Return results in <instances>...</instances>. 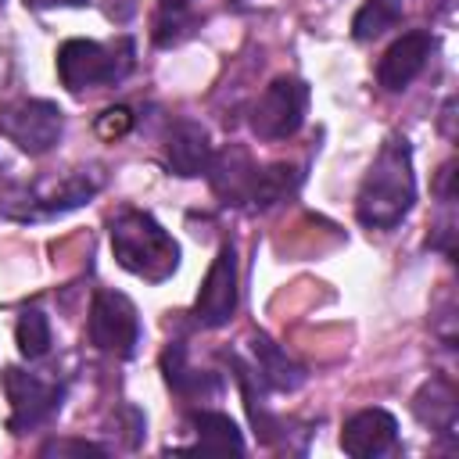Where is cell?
<instances>
[{"instance_id":"cell-6","label":"cell","mask_w":459,"mask_h":459,"mask_svg":"<svg viewBox=\"0 0 459 459\" xmlns=\"http://www.w3.org/2000/svg\"><path fill=\"white\" fill-rule=\"evenodd\" d=\"M90 341L97 351L104 355H118L126 359L136 341H140V319L136 308L126 294L118 290H100L90 305Z\"/></svg>"},{"instance_id":"cell-12","label":"cell","mask_w":459,"mask_h":459,"mask_svg":"<svg viewBox=\"0 0 459 459\" xmlns=\"http://www.w3.org/2000/svg\"><path fill=\"white\" fill-rule=\"evenodd\" d=\"M165 161L176 176H201L212 161V143H208L204 126H197L190 118L176 122L169 133V143H165Z\"/></svg>"},{"instance_id":"cell-17","label":"cell","mask_w":459,"mask_h":459,"mask_svg":"<svg viewBox=\"0 0 459 459\" xmlns=\"http://www.w3.org/2000/svg\"><path fill=\"white\" fill-rule=\"evenodd\" d=\"M14 341H18V351L25 359H43L50 351V323L39 308H29L22 312L18 326H14Z\"/></svg>"},{"instance_id":"cell-14","label":"cell","mask_w":459,"mask_h":459,"mask_svg":"<svg viewBox=\"0 0 459 459\" xmlns=\"http://www.w3.org/2000/svg\"><path fill=\"white\" fill-rule=\"evenodd\" d=\"M420 423L434 427V430H452L455 427V391L445 380H430L420 387L416 402H412Z\"/></svg>"},{"instance_id":"cell-9","label":"cell","mask_w":459,"mask_h":459,"mask_svg":"<svg viewBox=\"0 0 459 459\" xmlns=\"http://www.w3.org/2000/svg\"><path fill=\"white\" fill-rule=\"evenodd\" d=\"M398 441V420L387 409H362L341 427V448L355 459L384 455Z\"/></svg>"},{"instance_id":"cell-18","label":"cell","mask_w":459,"mask_h":459,"mask_svg":"<svg viewBox=\"0 0 459 459\" xmlns=\"http://www.w3.org/2000/svg\"><path fill=\"white\" fill-rule=\"evenodd\" d=\"M294 186H298V172H294L290 165H269V169H262V172H258L251 201H255V204H262V208H269V204L283 201Z\"/></svg>"},{"instance_id":"cell-10","label":"cell","mask_w":459,"mask_h":459,"mask_svg":"<svg viewBox=\"0 0 459 459\" xmlns=\"http://www.w3.org/2000/svg\"><path fill=\"white\" fill-rule=\"evenodd\" d=\"M430 57V36L427 32H405L402 39H394L380 65H377V79L384 90H405L427 65Z\"/></svg>"},{"instance_id":"cell-15","label":"cell","mask_w":459,"mask_h":459,"mask_svg":"<svg viewBox=\"0 0 459 459\" xmlns=\"http://www.w3.org/2000/svg\"><path fill=\"white\" fill-rule=\"evenodd\" d=\"M255 359H258L262 377H265L273 387H280V391H294V387L305 380L301 366H294V362H290L273 341H265V337H255Z\"/></svg>"},{"instance_id":"cell-1","label":"cell","mask_w":459,"mask_h":459,"mask_svg":"<svg viewBox=\"0 0 459 459\" xmlns=\"http://www.w3.org/2000/svg\"><path fill=\"white\" fill-rule=\"evenodd\" d=\"M412 201H416L412 151L402 136H391L377 151V158L359 186V201H355L359 222L369 230H391L409 215Z\"/></svg>"},{"instance_id":"cell-19","label":"cell","mask_w":459,"mask_h":459,"mask_svg":"<svg viewBox=\"0 0 459 459\" xmlns=\"http://www.w3.org/2000/svg\"><path fill=\"white\" fill-rule=\"evenodd\" d=\"M39 455H104L100 445H90V441H72V437H61V441H47L39 448Z\"/></svg>"},{"instance_id":"cell-5","label":"cell","mask_w":459,"mask_h":459,"mask_svg":"<svg viewBox=\"0 0 459 459\" xmlns=\"http://www.w3.org/2000/svg\"><path fill=\"white\" fill-rule=\"evenodd\" d=\"M0 136L25 154H47L61 140V108L50 100H14L0 111Z\"/></svg>"},{"instance_id":"cell-13","label":"cell","mask_w":459,"mask_h":459,"mask_svg":"<svg viewBox=\"0 0 459 459\" xmlns=\"http://www.w3.org/2000/svg\"><path fill=\"white\" fill-rule=\"evenodd\" d=\"M194 434H197V448L201 452H244V437L237 430V423L222 412H194L190 416Z\"/></svg>"},{"instance_id":"cell-2","label":"cell","mask_w":459,"mask_h":459,"mask_svg":"<svg viewBox=\"0 0 459 459\" xmlns=\"http://www.w3.org/2000/svg\"><path fill=\"white\" fill-rule=\"evenodd\" d=\"M111 251L126 273L143 276L151 283L172 276L179 265V244L165 233V226L154 215L136 208L122 212L111 222Z\"/></svg>"},{"instance_id":"cell-3","label":"cell","mask_w":459,"mask_h":459,"mask_svg":"<svg viewBox=\"0 0 459 459\" xmlns=\"http://www.w3.org/2000/svg\"><path fill=\"white\" fill-rule=\"evenodd\" d=\"M129 54H133L129 43H122V50H115L97 39H68L57 50V75L72 93H79V90H90L100 82H115L129 68Z\"/></svg>"},{"instance_id":"cell-8","label":"cell","mask_w":459,"mask_h":459,"mask_svg":"<svg viewBox=\"0 0 459 459\" xmlns=\"http://www.w3.org/2000/svg\"><path fill=\"white\" fill-rule=\"evenodd\" d=\"M233 312H237V255L233 247H222L197 290L194 316L201 326H222L233 319Z\"/></svg>"},{"instance_id":"cell-21","label":"cell","mask_w":459,"mask_h":459,"mask_svg":"<svg viewBox=\"0 0 459 459\" xmlns=\"http://www.w3.org/2000/svg\"><path fill=\"white\" fill-rule=\"evenodd\" d=\"M29 7H75V4H86V0H25Z\"/></svg>"},{"instance_id":"cell-22","label":"cell","mask_w":459,"mask_h":459,"mask_svg":"<svg viewBox=\"0 0 459 459\" xmlns=\"http://www.w3.org/2000/svg\"><path fill=\"white\" fill-rule=\"evenodd\" d=\"M190 0H161V7H172V11H179V7H186Z\"/></svg>"},{"instance_id":"cell-4","label":"cell","mask_w":459,"mask_h":459,"mask_svg":"<svg viewBox=\"0 0 459 459\" xmlns=\"http://www.w3.org/2000/svg\"><path fill=\"white\" fill-rule=\"evenodd\" d=\"M305 111H308V86L301 79L280 75L255 100V108H251V129L262 140H287V136H294L301 129Z\"/></svg>"},{"instance_id":"cell-7","label":"cell","mask_w":459,"mask_h":459,"mask_svg":"<svg viewBox=\"0 0 459 459\" xmlns=\"http://www.w3.org/2000/svg\"><path fill=\"white\" fill-rule=\"evenodd\" d=\"M4 391L11 402V430L14 434H25V430L47 423L61 409V387L57 384H47V380L22 373L14 366L4 369Z\"/></svg>"},{"instance_id":"cell-11","label":"cell","mask_w":459,"mask_h":459,"mask_svg":"<svg viewBox=\"0 0 459 459\" xmlns=\"http://www.w3.org/2000/svg\"><path fill=\"white\" fill-rule=\"evenodd\" d=\"M204 172L212 176V190H215L226 204H244V201H251L258 169H255V161L247 158V151L226 147L222 154H215V158L208 161Z\"/></svg>"},{"instance_id":"cell-16","label":"cell","mask_w":459,"mask_h":459,"mask_svg":"<svg viewBox=\"0 0 459 459\" xmlns=\"http://www.w3.org/2000/svg\"><path fill=\"white\" fill-rule=\"evenodd\" d=\"M398 18H402V7L394 0H369L366 7H359L355 22H351V32H355V39L366 43V39H377L387 29H394Z\"/></svg>"},{"instance_id":"cell-20","label":"cell","mask_w":459,"mask_h":459,"mask_svg":"<svg viewBox=\"0 0 459 459\" xmlns=\"http://www.w3.org/2000/svg\"><path fill=\"white\" fill-rule=\"evenodd\" d=\"M129 126H133V115H129L126 108H108V111L100 115V122H97V133L111 140V136L129 133Z\"/></svg>"}]
</instances>
